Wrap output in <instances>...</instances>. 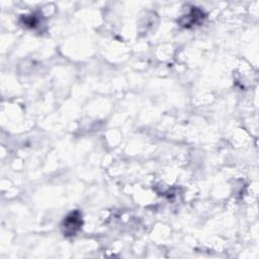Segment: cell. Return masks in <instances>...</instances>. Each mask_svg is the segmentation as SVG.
<instances>
[{"instance_id": "obj_1", "label": "cell", "mask_w": 259, "mask_h": 259, "mask_svg": "<svg viewBox=\"0 0 259 259\" xmlns=\"http://www.w3.org/2000/svg\"><path fill=\"white\" fill-rule=\"evenodd\" d=\"M82 226V216L80 211L74 210L70 213L63 222L64 234L66 236H74V235L80 230Z\"/></svg>"}, {"instance_id": "obj_2", "label": "cell", "mask_w": 259, "mask_h": 259, "mask_svg": "<svg viewBox=\"0 0 259 259\" xmlns=\"http://www.w3.org/2000/svg\"><path fill=\"white\" fill-rule=\"evenodd\" d=\"M186 17H184L183 21H182V26L185 28H188L191 26H194L195 23L199 22L202 18H204V12L200 9L194 8L190 13L187 15H185Z\"/></svg>"}]
</instances>
